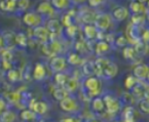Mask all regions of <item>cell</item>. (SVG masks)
Masks as SVG:
<instances>
[{
    "instance_id": "1",
    "label": "cell",
    "mask_w": 149,
    "mask_h": 122,
    "mask_svg": "<svg viewBox=\"0 0 149 122\" xmlns=\"http://www.w3.org/2000/svg\"><path fill=\"white\" fill-rule=\"evenodd\" d=\"M94 26L98 29V31H101V32H105L108 29L110 28L112 23V17L110 15L105 12L99 13L96 15L94 21Z\"/></svg>"
},
{
    "instance_id": "2",
    "label": "cell",
    "mask_w": 149,
    "mask_h": 122,
    "mask_svg": "<svg viewBox=\"0 0 149 122\" xmlns=\"http://www.w3.org/2000/svg\"><path fill=\"white\" fill-rule=\"evenodd\" d=\"M24 25L29 28H35V27L41 26L42 17L35 11H26L22 17Z\"/></svg>"
},
{
    "instance_id": "3",
    "label": "cell",
    "mask_w": 149,
    "mask_h": 122,
    "mask_svg": "<svg viewBox=\"0 0 149 122\" xmlns=\"http://www.w3.org/2000/svg\"><path fill=\"white\" fill-rule=\"evenodd\" d=\"M105 109L109 114H116L120 110V102L111 94H106L103 98Z\"/></svg>"
},
{
    "instance_id": "4",
    "label": "cell",
    "mask_w": 149,
    "mask_h": 122,
    "mask_svg": "<svg viewBox=\"0 0 149 122\" xmlns=\"http://www.w3.org/2000/svg\"><path fill=\"white\" fill-rule=\"evenodd\" d=\"M66 67H67L66 59L64 57H61V55H55L49 61V68L55 73L63 72L66 69Z\"/></svg>"
},
{
    "instance_id": "5",
    "label": "cell",
    "mask_w": 149,
    "mask_h": 122,
    "mask_svg": "<svg viewBox=\"0 0 149 122\" xmlns=\"http://www.w3.org/2000/svg\"><path fill=\"white\" fill-rule=\"evenodd\" d=\"M32 34H33L34 39L37 42H39V43H41V44L47 43L48 38H49V33H48L47 29H46L45 27L38 26V27H35V28H33Z\"/></svg>"
},
{
    "instance_id": "6",
    "label": "cell",
    "mask_w": 149,
    "mask_h": 122,
    "mask_svg": "<svg viewBox=\"0 0 149 122\" xmlns=\"http://www.w3.org/2000/svg\"><path fill=\"white\" fill-rule=\"evenodd\" d=\"M29 109L32 110L35 114H39V115H43L47 112L48 106L45 102L42 101H36L35 98H32L29 104Z\"/></svg>"
},
{
    "instance_id": "7",
    "label": "cell",
    "mask_w": 149,
    "mask_h": 122,
    "mask_svg": "<svg viewBox=\"0 0 149 122\" xmlns=\"http://www.w3.org/2000/svg\"><path fill=\"white\" fill-rule=\"evenodd\" d=\"M148 75H149V67L147 65H145V64L137 65L133 69V76L137 80H146V79H148Z\"/></svg>"
},
{
    "instance_id": "8",
    "label": "cell",
    "mask_w": 149,
    "mask_h": 122,
    "mask_svg": "<svg viewBox=\"0 0 149 122\" xmlns=\"http://www.w3.org/2000/svg\"><path fill=\"white\" fill-rule=\"evenodd\" d=\"M60 108L63 110L64 112H68V113H71V112H75L78 108V105H77V102L71 96H67L66 98L62 100L60 102Z\"/></svg>"
},
{
    "instance_id": "9",
    "label": "cell",
    "mask_w": 149,
    "mask_h": 122,
    "mask_svg": "<svg viewBox=\"0 0 149 122\" xmlns=\"http://www.w3.org/2000/svg\"><path fill=\"white\" fill-rule=\"evenodd\" d=\"M117 74H118V66L114 62L109 61L106 64L105 68H104L102 77H104L106 79H112L114 77H116Z\"/></svg>"
},
{
    "instance_id": "10",
    "label": "cell",
    "mask_w": 149,
    "mask_h": 122,
    "mask_svg": "<svg viewBox=\"0 0 149 122\" xmlns=\"http://www.w3.org/2000/svg\"><path fill=\"white\" fill-rule=\"evenodd\" d=\"M130 11L125 6H117L112 10V19L116 22H123L129 17Z\"/></svg>"
},
{
    "instance_id": "11",
    "label": "cell",
    "mask_w": 149,
    "mask_h": 122,
    "mask_svg": "<svg viewBox=\"0 0 149 122\" xmlns=\"http://www.w3.org/2000/svg\"><path fill=\"white\" fill-rule=\"evenodd\" d=\"M101 82L99 80L98 77L91 76L88 77L84 81V87L88 90V92L94 94V92H99V88H100Z\"/></svg>"
},
{
    "instance_id": "12",
    "label": "cell",
    "mask_w": 149,
    "mask_h": 122,
    "mask_svg": "<svg viewBox=\"0 0 149 122\" xmlns=\"http://www.w3.org/2000/svg\"><path fill=\"white\" fill-rule=\"evenodd\" d=\"M36 12L40 15H46V17H52L55 13V9L51 5L48 1L40 2L36 7Z\"/></svg>"
},
{
    "instance_id": "13",
    "label": "cell",
    "mask_w": 149,
    "mask_h": 122,
    "mask_svg": "<svg viewBox=\"0 0 149 122\" xmlns=\"http://www.w3.org/2000/svg\"><path fill=\"white\" fill-rule=\"evenodd\" d=\"M82 32H84V37L88 40L92 41V40H95L98 38L99 35V31L96 27L93 24H86L82 28Z\"/></svg>"
},
{
    "instance_id": "14",
    "label": "cell",
    "mask_w": 149,
    "mask_h": 122,
    "mask_svg": "<svg viewBox=\"0 0 149 122\" xmlns=\"http://www.w3.org/2000/svg\"><path fill=\"white\" fill-rule=\"evenodd\" d=\"M46 70L41 63H36L33 69V79L36 81H41L45 78Z\"/></svg>"
},
{
    "instance_id": "15",
    "label": "cell",
    "mask_w": 149,
    "mask_h": 122,
    "mask_svg": "<svg viewBox=\"0 0 149 122\" xmlns=\"http://www.w3.org/2000/svg\"><path fill=\"white\" fill-rule=\"evenodd\" d=\"M45 28L47 29L49 34L57 35L58 33L61 31L62 25H61V23H60V21L57 20V19H51V20H48L47 23H46Z\"/></svg>"
},
{
    "instance_id": "16",
    "label": "cell",
    "mask_w": 149,
    "mask_h": 122,
    "mask_svg": "<svg viewBox=\"0 0 149 122\" xmlns=\"http://www.w3.org/2000/svg\"><path fill=\"white\" fill-rule=\"evenodd\" d=\"M18 0H1L0 1V10L5 12H15L17 10Z\"/></svg>"
},
{
    "instance_id": "17",
    "label": "cell",
    "mask_w": 149,
    "mask_h": 122,
    "mask_svg": "<svg viewBox=\"0 0 149 122\" xmlns=\"http://www.w3.org/2000/svg\"><path fill=\"white\" fill-rule=\"evenodd\" d=\"M129 11H131L133 15H144L146 12V6L145 4H142L140 2H137V1H132L129 5Z\"/></svg>"
},
{
    "instance_id": "18",
    "label": "cell",
    "mask_w": 149,
    "mask_h": 122,
    "mask_svg": "<svg viewBox=\"0 0 149 122\" xmlns=\"http://www.w3.org/2000/svg\"><path fill=\"white\" fill-rule=\"evenodd\" d=\"M108 62H109L108 59H105V58H98V59L94 62L95 75H97L98 77H102V75H103V70Z\"/></svg>"
},
{
    "instance_id": "19",
    "label": "cell",
    "mask_w": 149,
    "mask_h": 122,
    "mask_svg": "<svg viewBox=\"0 0 149 122\" xmlns=\"http://www.w3.org/2000/svg\"><path fill=\"white\" fill-rule=\"evenodd\" d=\"M110 44H108L105 40H99L95 46V52L97 55H104L110 50Z\"/></svg>"
},
{
    "instance_id": "20",
    "label": "cell",
    "mask_w": 149,
    "mask_h": 122,
    "mask_svg": "<svg viewBox=\"0 0 149 122\" xmlns=\"http://www.w3.org/2000/svg\"><path fill=\"white\" fill-rule=\"evenodd\" d=\"M15 43L21 48H26L29 45V39L24 32H19L15 36Z\"/></svg>"
},
{
    "instance_id": "21",
    "label": "cell",
    "mask_w": 149,
    "mask_h": 122,
    "mask_svg": "<svg viewBox=\"0 0 149 122\" xmlns=\"http://www.w3.org/2000/svg\"><path fill=\"white\" fill-rule=\"evenodd\" d=\"M135 110L132 106H127L123 111V122H134Z\"/></svg>"
},
{
    "instance_id": "22",
    "label": "cell",
    "mask_w": 149,
    "mask_h": 122,
    "mask_svg": "<svg viewBox=\"0 0 149 122\" xmlns=\"http://www.w3.org/2000/svg\"><path fill=\"white\" fill-rule=\"evenodd\" d=\"M52 96L55 98L56 101H59L61 102L62 100L66 98L67 96H69V92L65 89V87H57L53 90L52 92Z\"/></svg>"
},
{
    "instance_id": "23",
    "label": "cell",
    "mask_w": 149,
    "mask_h": 122,
    "mask_svg": "<svg viewBox=\"0 0 149 122\" xmlns=\"http://www.w3.org/2000/svg\"><path fill=\"white\" fill-rule=\"evenodd\" d=\"M137 50L134 46L132 45H127L125 47L123 48V57L125 58V60L127 61H131V60H134L136 57Z\"/></svg>"
},
{
    "instance_id": "24",
    "label": "cell",
    "mask_w": 149,
    "mask_h": 122,
    "mask_svg": "<svg viewBox=\"0 0 149 122\" xmlns=\"http://www.w3.org/2000/svg\"><path fill=\"white\" fill-rule=\"evenodd\" d=\"M92 108L95 112H98V113L103 112L105 110V104L103 102V98H99V96H95L92 102Z\"/></svg>"
},
{
    "instance_id": "25",
    "label": "cell",
    "mask_w": 149,
    "mask_h": 122,
    "mask_svg": "<svg viewBox=\"0 0 149 122\" xmlns=\"http://www.w3.org/2000/svg\"><path fill=\"white\" fill-rule=\"evenodd\" d=\"M66 63L69 64L71 66H78L81 64V57L79 53L77 52H70L68 55V57L66 58Z\"/></svg>"
},
{
    "instance_id": "26",
    "label": "cell",
    "mask_w": 149,
    "mask_h": 122,
    "mask_svg": "<svg viewBox=\"0 0 149 122\" xmlns=\"http://www.w3.org/2000/svg\"><path fill=\"white\" fill-rule=\"evenodd\" d=\"M49 3L55 10H64L69 4V0H49Z\"/></svg>"
},
{
    "instance_id": "27",
    "label": "cell",
    "mask_w": 149,
    "mask_h": 122,
    "mask_svg": "<svg viewBox=\"0 0 149 122\" xmlns=\"http://www.w3.org/2000/svg\"><path fill=\"white\" fill-rule=\"evenodd\" d=\"M78 81H77L76 78H69L68 80H67V82H66V84L64 85V87H65V89L67 90V92L70 94V92H74L77 90V88H78Z\"/></svg>"
},
{
    "instance_id": "28",
    "label": "cell",
    "mask_w": 149,
    "mask_h": 122,
    "mask_svg": "<svg viewBox=\"0 0 149 122\" xmlns=\"http://www.w3.org/2000/svg\"><path fill=\"white\" fill-rule=\"evenodd\" d=\"M68 79H69L68 75H66L63 72L55 73V76H54V80H55L56 84L59 85V87H64V85L66 84Z\"/></svg>"
},
{
    "instance_id": "29",
    "label": "cell",
    "mask_w": 149,
    "mask_h": 122,
    "mask_svg": "<svg viewBox=\"0 0 149 122\" xmlns=\"http://www.w3.org/2000/svg\"><path fill=\"white\" fill-rule=\"evenodd\" d=\"M6 77H7V80L11 83H15L18 82L19 80L21 79V73L19 72V70L17 69H10L7 71V74H6Z\"/></svg>"
},
{
    "instance_id": "30",
    "label": "cell",
    "mask_w": 149,
    "mask_h": 122,
    "mask_svg": "<svg viewBox=\"0 0 149 122\" xmlns=\"http://www.w3.org/2000/svg\"><path fill=\"white\" fill-rule=\"evenodd\" d=\"M145 15H132L131 25L135 27H141L145 23Z\"/></svg>"
},
{
    "instance_id": "31",
    "label": "cell",
    "mask_w": 149,
    "mask_h": 122,
    "mask_svg": "<svg viewBox=\"0 0 149 122\" xmlns=\"http://www.w3.org/2000/svg\"><path fill=\"white\" fill-rule=\"evenodd\" d=\"M3 38V42H4V46L6 47H11V46L15 45V34L11 32H5L4 35H1Z\"/></svg>"
},
{
    "instance_id": "32",
    "label": "cell",
    "mask_w": 149,
    "mask_h": 122,
    "mask_svg": "<svg viewBox=\"0 0 149 122\" xmlns=\"http://www.w3.org/2000/svg\"><path fill=\"white\" fill-rule=\"evenodd\" d=\"M82 72L84 75L91 77L93 75H95V64L94 62H86V64H84L82 66Z\"/></svg>"
},
{
    "instance_id": "33",
    "label": "cell",
    "mask_w": 149,
    "mask_h": 122,
    "mask_svg": "<svg viewBox=\"0 0 149 122\" xmlns=\"http://www.w3.org/2000/svg\"><path fill=\"white\" fill-rule=\"evenodd\" d=\"M20 117H21V119L24 120V121H29V122H30V121H32V120L35 119L36 114L34 113L32 110L26 109V110H23V111L21 112Z\"/></svg>"
},
{
    "instance_id": "34",
    "label": "cell",
    "mask_w": 149,
    "mask_h": 122,
    "mask_svg": "<svg viewBox=\"0 0 149 122\" xmlns=\"http://www.w3.org/2000/svg\"><path fill=\"white\" fill-rule=\"evenodd\" d=\"M15 120V114L10 110H6L0 115V122H13Z\"/></svg>"
},
{
    "instance_id": "35",
    "label": "cell",
    "mask_w": 149,
    "mask_h": 122,
    "mask_svg": "<svg viewBox=\"0 0 149 122\" xmlns=\"http://www.w3.org/2000/svg\"><path fill=\"white\" fill-rule=\"evenodd\" d=\"M48 45V48H49V51H51L52 55H57V53H59L60 51L62 50V45L60 42L58 41H52L49 42V43H47Z\"/></svg>"
},
{
    "instance_id": "36",
    "label": "cell",
    "mask_w": 149,
    "mask_h": 122,
    "mask_svg": "<svg viewBox=\"0 0 149 122\" xmlns=\"http://www.w3.org/2000/svg\"><path fill=\"white\" fill-rule=\"evenodd\" d=\"M137 81L138 80H137L133 75H129V76H127V78L125 79V87L127 89L132 90L137 85Z\"/></svg>"
},
{
    "instance_id": "37",
    "label": "cell",
    "mask_w": 149,
    "mask_h": 122,
    "mask_svg": "<svg viewBox=\"0 0 149 122\" xmlns=\"http://www.w3.org/2000/svg\"><path fill=\"white\" fill-rule=\"evenodd\" d=\"M73 17L70 15L69 12L65 13V15H62V20H61V25L62 26H64L65 28H67V27H70L71 25H73Z\"/></svg>"
},
{
    "instance_id": "38",
    "label": "cell",
    "mask_w": 149,
    "mask_h": 122,
    "mask_svg": "<svg viewBox=\"0 0 149 122\" xmlns=\"http://www.w3.org/2000/svg\"><path fill=\"white\" fill-rule=\"evenodd\" d=\"M114 44L117 46V47H125V46L129 44V42H127V39L125 38V36H123V35H119V36H117V37H115V40H114Z\"/></svg>"
},
{
    "instance_id": "39",
    "label": "cell",
    "mask_w": 149,
    "mask_h": 122,
    "mask_svg": "<svg viewBox=\"0 0 149 122\" xmlns=\"http://www.w3.org/2000/svg\"><path fill=\"white\" fill-rule=\"evenodd\" d=\"M77 31H78V28H77V26H76V25H74V24L71 25L70 27H67V28H65L66 35H67L69 38H71V39H73V38L76 36Z\"/></svg>"
},
{
    "instance_id": "40",
    "label": "cell",
    "mask_w": 149,
    "mask_h": 122,
    "mask_svg": "<svg viewBox=\"0 0 149 122\" xmlns=\"http://www.w3.org/2000/svg\"><path fill=\"white\" fill-rule=\"evenodd\" d=\"M30 5V0H18L17 2V10L26 11Z\"/></svg>"
},
{
    "instance_id": "41",
    "label": "cell",
    "mask_w": 149,
    "mask_h": 122,
    "mask_svg": "<svg viewBox=\"0 0 149 122\" xmlns=\"http://www.w3.org/2000/svg\"><path fill=\"white\" fill-rule=\"evenodd\" d=\"M22 98V94L20 92H9L7 94V100L11 103H19Z\"/></svg>"
},
{
    "instance_id": "42",
    "label": "cell",
    "mask_w": 149,
    "mask_h": 122,
    "mask_svg": "<svg viewBox=\"0 0 149 122\" xmlns=\"http://www.w3.org/2000/svg\"><path fill=\"white\" fill-rule=\"evenodd\" d=\"M139 107H140V110L143 112V113H148V112H149L148 100H145V98H143V100L140 102V104H139Z\"/></svg>"
},
{
    "instance_id": "43",
    "label": "cell",
    "mask_w": 149,
    "mask_h": 122,
    "mask_svg": "<svg viewBox=\"0 0 149 122\" xmlns=\"http://www.w3.org/2000/svg\"><path fill=\"white\" fill-rule=\"evenodd\" d=\"M75 49H76V51H78L81 53V52H84V50L86 49V44L84 43V42L81 41V40H79V41L75 44ZM78 52H77V53H78Z\"/></svg>"
},
{
    "instance_id": "44",
    "label": "cell",
    "mask_w": 149,
    "mask_h": 122,
    "mask_svg": "<svg viewBox=\"0 0 149 122\" xmlns=\"http://www.w3.org/2000/svg\"><path fill=\"white\" fill-rule=\"evenodd\" d=\"M105 0H88V5L92 8H96L99 5H101Z\"/></svg>"
},
{
    "instance_id": "45",
    "label": "cell",
    "mask_w": 149,
    "mask_h": 122,
    "mask_svg": "<svg viewBox=\"0 0 149 122\" xmlns=\"http://www.w3.org/2000/svg\"><path fill=\"white\" fill-rule=\"evenodd\" d=\"M1 59H2V61L11 62V60H13V53L8 49L5 50V51L2 52V55H1Z\"/></svg>"
},
{
    "instance_id": "46",
    "label": "cell",
    "mask_w": 149,
    "mask_h": 122,
    "mask_svg": "<svg viewBox=\"0 0 149 122\" xmlns=\"http://www.w3.org/2000/svg\"><path fill=\"white\" fill-rule=\"evenodd\" d=\"M141 39L143 40V42H144L145 44L148 43V40H149V31H148V29H145L144 32L141 34Z\"/></svg>"
},
{
    "instance_id": "47",
    "label": "cell",
    "mask_w": 149,
    "mask_h": 122,
    "mask_svg": "<svg viewBox=\"0 0 149 122\" xmlns=\"http://www.w3.org/2000/svg\"><path fill=\"white\" fill-rule=\"evenodd\" d=\"M6 102L3 98L0 96V115L3 113L4 111H6Z\"/></svg>"
},
{
    "instance_id": "48",
    "label": "cell",
    "mask_w": 149,
    "mask_h": 122,
    "mask_svg": "<svg viewBox=\"0 0 149 122\" xmlns=\"http://www.w3.org/2000/svg\"><path fill=\"white\" fill-rule=\"evenodd\" d=\"M1 64H2V68L4 70H6V71H8V70H10V69H13V65H11V62L2 61V62H1Z\"/></svg>"
},
{
    "instance_id": "49",
    "label": "cell",
    "mask_w": 149,
    "mask_h": 122,
    "mask_svg": "<svg viewBox=\"0 0 149 122\" xmlns=\"http://www.w3.org/2000/svg\"><path fill=\"white\" fill-rule=\"evenodd\" d=\"M60 122H77V121L74 118H64V119H62Z\"/></svg>"
},
{
    "instance_id": "50",
    "label": "cell",
    "mask_w": 149,
    "mask_h": 122,
    "mask_svg": "<svg viewBox=\"0 0 149 122\" xmlns=\"http://www.w3.org/2000/svg\"><path fill=\"white\" fill-rule=\"evenodd\" d=\"M3 47H4V42H3L2 36L0 35V49H1V48H3Z\"/></svg>"
},
{
    "instance_id": "51",
    "label": "cell",
    "mask_w": 149,
    "mask_h": 122,
    "mask_svg": "<svg viewBox=\"0 0 149 122\" xmlns=\"http://www.w3.org/2000/svg\"><path fill=\"white\" fill-rule=\"evenodd\" d=\"M135 1H137V2L142 3V4H146V3L148 2V0H135Z\"/></svg>"
},
{
    "instance_id": "52",
    "label": "cell",
    "mask_w": 149,
    "mask_h": 122,
    "mask_svg": "<svg viewBox=\"0 0 149 122\" xmlns=\"http://www.w3.org/2000/svg\"><path fill=\"white\" fill-rule=\"evenodd\" d=\"M69 1H72V2H80L82 0H69Z\"/></svg>"
},
{
    "instance_id": "53",
    "label": "cell",
    "mask_w": 149,
    "mask_h": 122,
    "mask_svg": "<svg viewBox=\"0 0 149 122\" xmlns=\"http://www.w3.org/2000/svg\"><path fill=\"white\" fill-rule=\"evenodd\" d=\"M90 122H100L99 120H97V119H93V120H91Z\"/></svg>"
},
{
    "instance_id": "54",
    "label": "cell",
    "mask_w": 149,
    "mask_h": 122,
    "mask_svg": "<svg viewBox=\"0 0 149 122\" xmlns=\"http://www.w3.org/2000/svg\"><path fill=\"white\" fill-rule=\"evenodd\" d=\"M113 122H123V121H113Z\"/></svg>"
}]
</instances>
